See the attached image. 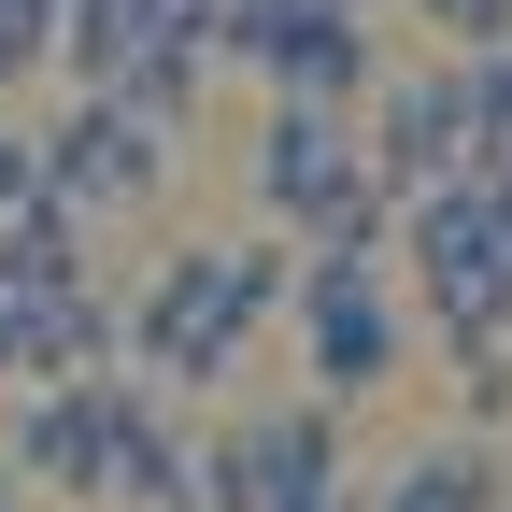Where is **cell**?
I'll list each match as a JSON object with an SVG mask.
<instances>
[{"label":"cell","instance_id":"7c38bea8","mask_svg":"<svg viewBox=\"0 0 512 512\" xmlns=\"http://www.w3.org/2000/svg\"><path fill=\"white\" fill-rule=\"evenodd\" d=\"M413 15L441 29V57H484V43H512V0H413Z\"/></svg>","mask_w":512,"mask_h":512},{"label":"cell","instance_id":"8fae6325","mask_svg":"<svg viewBox=\"0 0 512 512\" xmlns=\"http://www.w3.org/2000/svg\"><path fill=\"white\" fill-rule=\"evenodd\" d=\"M57 72V0H0V86Z\"/></svg>","mask_w":512,"mask_h":512},{"label":"cell","instance_id":"277c9868","mask_svg":"<svg viewBox=\"0 0 512 512\" xmlns=\"http://www.w3.org/2000/svg\"><path fill=\"white\" fill-rule=\"evenodd\" d=\"M285 328H299L313 399H370L399 370V285H384V256H299L285 271Z\"/></svg>","mask_w":512,"mask_h":512},{"label":"cell","instance_id":"4fadbf2b","mask_svg":"<svg viewBox=\"0 0 512 512\" xmlns=\"http://www.w3.org/2000/svg\"><path fill=\"white\" fill-rule=\"evenodd\" d=\"M15 185H43V157H29V128L0 114V200H15Z\"/></svg>","mask_w":512,"mask_h":512},{"label":"cell","instance_id":"30bf717a","mask_svg":"<svg viewBox=\"0 0 512 512\" xmlns=\"http://www.w3.org/2000/svg\"><path fill=\"white\" fill-rule=\"evenodd\" d=\"M456 86H470V143H484V171H512V43L456 57Z\"/></svg>","mask_w":512,"mask_h":512},{"label":"cell","instance_id":"7a4b0ae2","mask_svg":"<svg viewBox=\"0 0 512 512\" xmlns=\"http://www.w3.org/2000/svg\"><path fill=\"white\" fill-rule=\"evenodd\" d=\"M256 214L299 256H384L399 242V200H384L356 114H313V100H271V128H256Z\"/></svg>","mask_w":512,"mask_h":512},{"label":"cell","instance_id":"9c48e42d","mask_svg":"<svg viewBox=\"0 0 512 512\" xmlns=\"http://www.w3.org/2000/svg\"><path fill=\"white\" fill-rule=\"evenodd\" d=\"M370 512H498V456H484V441H427Z\"/></svg>","mask_w":512,"mask_h":512},{"label":"cell","instance_id":"6da1fadb","mask_svg":"<svg viewBox=\"0 0 512 512\" xmlns=\"http://www.w3.org/2000/svg\"><path fill=\"white\" fill-rule=\"evenodd\" d=\"M285 271H299V242H185L157 285L114 299V370L157 384V399L242 384V342L285 313Z\"/></svg>","mask_w":512,"mask_h":512},{"label":"cell","instance_id":"ba28073f","mask_svg":"<svg viewBox=\"0 0 512 512\" xmlns=\"http://www.w3.org/2000/svg\"><path fill=\"white\" fill-rule=\"evenodd\" d=\"M256 86H271V100H313V114H356V100L384 86V57H370V15H342V0L285 15V43L256 57Z\"/></svg>","mask_w":512,"mask_h":512},{"label":"cell","instance_id":"5b68a950","mask_svg":"<svg viewBox=\"0 0 512 512\" xmlns=\"http://www.w3.org/2000/svg\"><path fill=\"white\" fill-rule=\"evenodd\" d=\"M356 143H370V171H384V200H427V185H456V171H484V143H470V86H456V57H427V72H384V86L356 100Z\"/></svg>","mask_w":512,"mask_h":512},{"label":"cell","instance_id":"52a82bcc","mask_svg":"<svg viewBox=\"0 0 512 512\" xmlns=\"http://www.w3.org/2000/svg\"><path fill=\"white\" fill-rule=\"evenodd\" d=\"M29 157H43V185H57V200H72L86 228L171 185V143H157V128L128 114V100H86V86H72V114H57V128H43Z\"/></svg>","mask_w":512,"mask_h":512},{"label":"cell","instance_id":"3957f363","mask_svg":"<svg viewBox=\"0 0 512 512\" xmlns=\"http://www.w3.org/2000/svg\"><path fill=\"white\" fill-rule=\"evenodd\" d=\"M384 256H413L441 356L512 342V171H456V185H427V200H399V242Z\"/></svg>","mask_w":512,"mask_h":512},{"label":"cell","instance_id":"8992f818","mask_svg":"<svg viewBox=\"0 0 512 512\" xmlns=\"http://www.w3.org/2000/svg\"><path fill=\"white\" fill-rule=\"evenodd\" d=\"M114 427H128V370H86V384H15V484L43 498H114Z\"/></svg>","mask_w":512,"mask_h":512},{"label":"cell","instance_id":"5bb4252c","mask_svg":"<svg viewBox=\"0 0 512 512\" xmlns=\"http://www.w3.org/2000/svg\"><path fill=\"white\" fill-rule=\"evenodd\" d=\"M0 512H15V470H0Z\"/></svg>","mask_w":512,"mask_h":512}]
</instances>
